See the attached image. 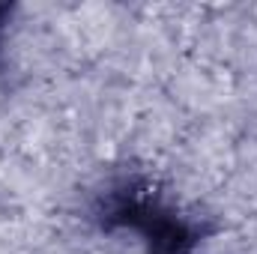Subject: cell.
Here are the masks:
<instances>
[]
</instances>
